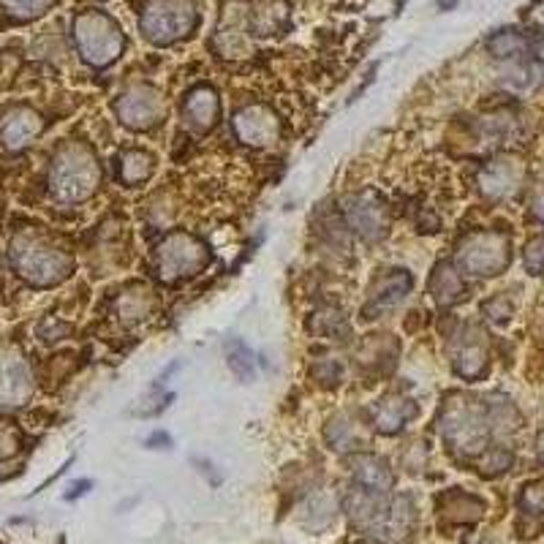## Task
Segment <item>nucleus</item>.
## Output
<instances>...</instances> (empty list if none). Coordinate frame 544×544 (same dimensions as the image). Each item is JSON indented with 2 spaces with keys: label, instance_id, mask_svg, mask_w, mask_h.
Instances as JSON below:
<instances>
[{
  "label": "nucleus",
  "instance_id": "f8f14e48",
  "mask_svg": "<svg viewBox=\"0 0 544 544\" xmlns=\"http://www.w3.org/2000/svg\"><path fill=\"white\" fill-rule=\"evenodd\" d=\"M218 112H221V104H218L215 90L210 88L191 90L183 101L185 123H188V128H194L196 134H207L215 126Z\"/></svg>",
  "mask_w": 544,
  "mask_h": 544
},
{
  "label": "nucleus",
  "instance_id": "473e14b6",
  "mask_svg": "<svg viewBox=\"0 0 544 544\" xmlns=\"http://www.w3.org/2000/svg\"><path fill=\"white\" fill-rule=\"evenodd\" d=\"M539 457H542V463H544V433L539 436Z\"/></svg>",
  "mask_w": 544,
  "mask_h": 544
},
{
  "label": "nucleus",
  "instance_id": "1a4fd4ad",
  "mask_svg": "<svg viewBox=\"0 0 544 544\" xmlns=\"http://www.w3.org/2000/svg\"><path fill=\"white\" fill-rule=\"evenodd\" d=\"M349 226L365 240H381L389 232V210L376 194H360L349 199L346 207Z\"/></svg>",
  "mask_w": 544,
  "mask_h": 544
},
{
  "label": "nucleus",
  "instance_id": "b1692460",
  "mask_svg": "<svg viewBox=\"0 0 544 544\" xmlns=\"http://www.w3.org/2000/svg\"><path fill=\"white\" fill-rule=\"evenodd\" d=\"M528 39H525L523 33H517V30H501L498 36L490 39V52L496 55V58H520L528 52Z\"/></svg>",
  "mask_w": 544,
  "mask_h": 544
},
{
  "label": "nucleus",
  "instance_id": "cd10ccee",
  "mask_svg": "<svg viewBox=\"0 0 544 544\" xmlns=\"http://www.w3.org/2000/svg\"><path fill=\"white\" fill-rule=\"evenodd\" d=\"M525 267L534 275L544 270V237H534L531 243L525 245Z\"/></svg>",
  "mask_w": 544,
  "mask_h": 544
},
{
  "label": "nucleus",
  "instance_id": "f257e3e1",
  "mask_svg": "<svg viewBox=\"0 0 544 544\" xmlns=\"http://www.w3.org/2000/svg\"><path fill=\"white\" fill-rule=\"evenodd\" d=\"M98 183H101V172H98L96 156L88 147L68 145L60 150L49 175L52 194L58 196L60 202H85L88 196L96 194Z\"/></svg>",
  "mask_w": 544,
  "mask_h": 544
},
{
  "label": "nucleus",
  "instance_id": "a878e982",
  "mask_svg": "<svg viewBox=\"0 0 544 544\" xmlns=\"http://www.w3.org/2000/svg\"><path fill=\"white\" fill-rule=\"evenodd\" d=\"M482 474L485 476H498L509 471L512 466V452H506V449H490L485 457H482Z\"/></svg>",
  "mask_w": 544,
  "mask_h": 544
},
{
  "label": "nucleus",
  "instance_id": "7c9ffc66",
  "mask_svg": "<svg viewBox=\"0 0 544 544\" xmlns=\"http://www.w3.org/2000/svg\"><path fill=\"white\" fill-rule=\"evenodd\" d=\"M534 22H536V25H542V28H544V0L534 9Z\"/></svg>",
  "mask_w": 544,
  "mask_h": 544
},
{
  "label": "nucleus",
  "instance_id": "393cba45",
  "mask_svg": "<svg viewBox=\"0 0 544 544\" xmlns=\"http://www.w3.org/2000/svg\"><path fill=\"white\" fill-rule=\"evenodd\" d=\"M52 3H55V0H3V6H6V11H9L11 17H20V20L41 17Z\"/></svg>",
  "mask_w": 544,
  "mask_h": 544
},
{
  "label": "nucleus",
  "instance_id": "6e6552de",
  "mask_svg": "<svg viewBox=\"0 0 544 544\" xmlns=\"http://www.w3.org/2000/svg\"><path fill=\"white\" fill-rule=\"evenodd\" d=\"M115 109L120 123L134 128V131H147V128L161 123V117H164V101L156 90L147 88V85H136V88L126 90L117 98Z\"/></svg>",
  "mask_w": 544,
  "mask_h": 544
},
{
  "label": "nucleus",
  "instance_id": "c85d7f7f",
  "mask_svg": "<svg viewBox=\"0 0 544 544\" xmlns=\"http://www.w3.org/2000/svg\"><path fill=\"white\" fill-rule=\"evenodd\" d=\"M156 444H164V449H169V447H172V438L166 436L164 430H161V433H153V436L147 438V447L156 449Z\"/></svg>",
  "mask_w": 544,
  "mask_h": 544
},
{
  "label": "nucleus",
  "instance_id": "412c9836",
  "mask_svg": "<svg viewBox=\"0 0 544 544\" xmlns=\"http://www.w3.org/2000/svg\"><path fill=\"white\" fill-rule=\"evenodd\" d=\"M466 292V286H463V278H460V272L452 267L449 262L438 264L436 272H433V278H430V294L436 297V302L441 305H452L463 297Z\"/></svg>",
  "mask_w": 544,
  "mask_h": 544
},
{
  "label": "nucleus",
  "instance_id": "f3484780",
  "mask_svg": "<svg viewBox=\"0 0 544 544\" xmlns=\"http://www.w3.org/2000/svg\"><path fill=\"white\" fill-rule=\"evenodd\" d=\"M520 180H523V166L515 161H493L482 172V191L493 199H501V196L515 194Z\"/></svg>",
  "mask_w": 544,
  "mask_h": 544
},
{
  "label": "nucleus",
  "instance_id": "423d86ee",
  "mask_svg": "<svg viewBox=\"0 0 544 544\" xmlns=\"http://www.w3.org/2000/svg\"><path fill=\"white\" fill-rule=\"evenodd\" d=\"M512 251H509V237L501 232H476L468 234L457 248V267L468 275H482L493 278L498 272L509 267Z\"/></svg>",
  "mask_w": 544,
  "mask_h": 544
},
{
  "label": "nucleus",
  "instance_id": "20e7f679",
  "mask_svg": "<svg viewBox=\"0 0 544 544\" xmlns=\"http://www.w3.org/2000/svg\"><path fill=\"white\" fill-rule=\"evenodd\" d=\"M74 39H77L79 55L96 68L109 66L112 60L120 58L123 44H126L117 22L101 11L79 14L74 22Z\"/></svg>",
  "mask_w": 544,
  "mask_h": 544
},
{
  "label": "nucleus",
  "instance_id": "39448f33",
  "mask_svg": "<svg viewBox=\"0 0 544 544\" xmlns=\"http://www.w3.org/2000/svg\"><path fill=\"white\" fill-rule=\"evenodd\" d=\"M139 25L150 44L166 47L196 28V6L191 0H150Z\"/></svg>",
  "mask_w": 544,
  "mask_h": 544
},
{
  "label": "nucleus",
  "instance_id": "bb28decb",
  "mask_svg": "<svg viewBox=\"0 0 544 544\" xmlns=\"http://www.w3.org/2000/svg\"><path fill=\"white\" fill-rule=\"evenodd\" d=\"M520 506L531 515H544V482L525 485V490L520 493Z\"/></svg>",
  "mask_w": 544,
  "mask_h": 544
},
{
  "label": "nucleus",
  "instance_id": "dca6fc26",
  "mask_svg": "<svg viewBox=\"0 0 544 544\" xmlns=\"http://www.w3.org/2000/svg\"><path fill=\"white\" fill-rule=\"evenodd\" d=\"M482 515H485V501H479V498L471 496V493L449 490V493H444V496L438 498V517H444L449 523L471 525Z\"/></svg>",
  "mask_w": 544,
  "mask_h": 544
},
{
  "label": "nucleus",
  "instance_id": "2eb2a0df",
  "mask_svg": "<svg viewBox=\"0 0 544 544\" xmlns=\"http://www.w3.org/2000/svg\"><path fill=\"white\" fill-rule=\"evenodd\" d=\"M417 417V406H414V400L403 398V395H389L379 403V406L373 408V428L379 430V433H398L403 430L408 419Z\"/></svg>",
  "mask_w": 544,
  "mask_h": 544
},
{
  "label": "nucleus",
  "instance_id": "ddd939ff",
  "mask_svg": "<svg viewBox=\"0 0 544 544\" xmlns=\"http://www.w3.org/2000/svg\"><path fill=\"white\" fill-rule=\"evenodd\" d=\"M354 485L365 487L370 493L389 496L395 487V474L384 457L376 455H357L354 457Z\"/></svg>",
  "mask_w": 544,
  "mask_h": 544
},
{
  "label": "nucleus",
  "instance_id": "4be33fe9",
  "mask_svg": "<svg viewBox=\"0 0 544 544\" xmlns=\"http://www.w3.org/2000/svg\"><path fill=\"white\" fill-rule=\"evenodd\" d=\"M150 175H153V156H147L142 150H131V153L123 156V164H120V177H123V183L128 185L145 183Z\"/></svg>",
  "mask_w": 544,
  "mask_h": 544
},
{
  "label": "nucleus",
  "instance_id": "4468645a",
  "mask_svg": "<svg viewBox=\"0 0 544 544\" xmlns=\"http://www.w3.org/2000/svg\"><path fill=\"white\" fill-rule=\"evenodd\" d=\"M41 134V117L33 109H17L11 112L3 126H0V142L9 147V150H20L28 147L36 136Z\"/></svg>",
  "mask_w": 544,
  "mask_h": 544
},
{
  "label": "nucleus",
  "instance_id": "9d476101",
  "mask_svg": "<svg viewBox=\"0 0 544 544\" xmlns=\"http://www.w3.org/2000/svg\"><path fill=\"white\" fill-rule=\"evenodd\" d=\"M33 395L28 362L17 351H0V406H22Z\"/></svg>",
  "mask_w": 544,
  "mask_h": 544
},
{
  "label": "nucleus",
  "instance_id": "c756f323",
  "mask_svg": "<svg viewBox=\"0 0 544 544\" xmlns=\"http://www.w3.org/2000/svg\"><path fill=\"white\" fill-rule=\"evenodd\" d=\"M88 487H90V482H77V485H74V490H71L66 498L68 501H74V498L85 496V493H88Z\"/></svg>",
  "mask_w": 544,
  "mask_h": 544
},
{
  "label": "nucleus",
  "instance_id": "aec40b11",
  "mask_svg": "<svg viewBox=\"0 0 544 544\" xmlns=\"http://www.w3.org/2000/svg\"><path fill=\"white\" fill-rule=\"evenodd\" d=\"M414 525H417V512H414V504H411V498L400 496L398 501H392L389 504V515L387 523H384V539L389 542H400V539H406L411 531H414Z\"/></svg>",
  "mask_w": 544,
  "mask_h": 544
},
{
  "label": "nucleus",
  "instance_id": "f03ea898",
  "mask_svg": "<svg viewBox=\"0 0 544 544\" xmlns=\"http://www.w3.org/2000/svg\"><path fill=\"white\" fill-rule=\"evenodd\" d=\"M11 264L20 278H25L33 286H55L66 281L71 272V259L66 253L49 245L41 237H17L11 245Z\"/></svg>",
  "mask_w": 544,
  "mask_h": 544
},
{
  "label": "nucleus",
  "instance_id": "6ab92c4d",
  "mask_svg": "<svg viewBox=\"0 0 544 544\" xmlns=\"http://www.w3.org/2000/svg\"><path fill=\"white\" fill-rule=\"evenodd\" d=\"M411 292V278L406 275V270H392L389 275L379 278V283L373 286L370 292V311L376 308L379 311H387V308H395L398 302L406 300V294Z\"/></svg>",
  "mask_w": 544,
  "mask_h": 544
},
{
  "label": "nucleus",
  "instance_id": "2f4dec72",
  "mask_svg": "<svg viewBox=\"0 0 544 544\" xmlns=\"http://www.w3.org/2000/svg\"><path fill=\"white\" fill-rule=\"evenodd\" d=\"M536 215H539V218L544 221V199H539V202H536Z\"/></svg>",
  "mask_w": 544,
  "mask_h": 544
},
{
  "label": "nucleus",
  "instance_id": "0eeeda50",
  "mask_svg": "<svg viewBox=\"0 0 544 544\" xmlns=\"http://www.w3.org/2000/svg\"><path fill=\"white\" fill-rule=\"evenodd\" d=\"M210 264V253L196 237L185 232H175L164 237V243L156 251L158 275L164 281L175 283L183 278H194L196 272H202Z\"/></svg>",
  "mask_w": 544,
  "mask_h": 544
},
{
  "label": "nucleus",
  "instance_id": "7ed1b4c3",
  "mask_svg": "<svg viewBox=\"0 0 544 544\" xmlns=\"http://www.w3.org/2000/svg\"><path fill=\"white\" fill-rule=\"evenodd\" d=\"M490 417L485 408L474 406L468 400H455L444 408L441 417V436L447 441L452 452L463 457L479 455L487 444V433H490Z\"/></svg>",
  "mask_w": 544,
  "mask_h": 544
},
{
  "label": "nucleus",
  "instance_id": "5701e85b",
  "mask_svg": "<svg viewBox=\"0 0 544 544\" xmlns=\"http://www.w3.org/2000/svg\"><path fill=\"white\" fill-rule=\"evenodd\" d=\"M226 360H229V368L234 370L237 379L251 381L256 376V362H253L251 349L245 346L243 340H229L226 343Z\"/></svg>",
  "mask_w": 544,
  "mask_h": 544
},
{
  "label": "nucleus",
  "instance_id": "9b49d317",
  "mask_svg": "<svg viewBox=\"0 0 544 544\" xmlns=\"http://www.w3.org/2000/svg\"><path fill=\"white\" fill-rule=\"evenodd\" d=\"M234 134H237V139L243 145L267 147L281 134V123H278V117L272 115L270 109L253 104V107L240 109L234 115Z\"/></svg>",
  "mask_w": 544,
  "mask_h": 544
},
{
  "label": "nucleus",
  "instance_id": "a211bd4d",
  "mask_svg": "<svg viewBox=\"0 0 544 544\" xmlns=\"http://www.w3.org/2000/svg\"><path fill=\"white\" fill-rule=\"evenodd\" d=\"M452 365H455L457 376L463 379H479L487 368V351L485 343L479 340V335H466L463 340H457L455 354H452Z\"/></svg>",
  "mask_w": 544,
  "mask_h": 544
}]
</instances>
